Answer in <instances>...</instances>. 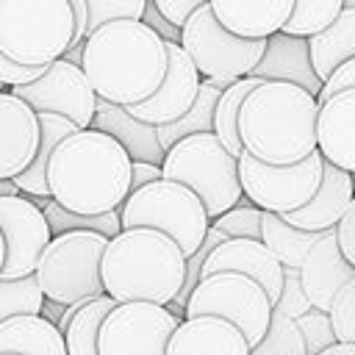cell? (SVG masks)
Segmentation results:
<instances>
[{
    "label": "cell",
    "mask_w": 355,
    "mask_h": 355,
    "mask_svg": "<svg viewBox=\"0 0 355 355\" xmlns=\"http://www.w3.org/2000/svg\"><path fill=\"white\" fill-rule=\"evenodd\" d=\"M161 175L194 189L211 219L244 197L236 155L216 139L214 130L189 133L169 144L164 150Z\"/></svg>",
    "instance_id": "5b68a950"
},
{
    "label": "cell",
    "mask_w": 355,
    "mask_h": 355,
    "mask_svg": "<svg viewBox=\"0 0 355 355\" xmlns=\"http://www.w3.org/2000/svg\"><path fill=\"white\" fill-rule=\"evenodd\" d=\"M183 352H222V355H250V344L241 330L216 313L183 316L166 341V355Z\"/></svg>",
    "instance_id": "ffe728a7"
},
{
    "label": "cell",
    "mask_w": 355,
    "mask_h": 355,
    "mask_svg": "<svg viewBox=\"0 0 355 355\" xmlns=\"http://www.w3.org/2000/svg\"><path fill=\"white\" fill-rule=\"evenodd\" d=\"M322 153L311 150L302 161L294 164H263L250 153L236 158L241 194L255 202L261 211L286 214L305 205L322 180Z\"/></svg>",
    "instance_id": "8fae6325"
},
{
    "label": "cell",
    "mask_w": 355,
    "mask_h": 355,
    "mask_svg": "<svg viewBox=\"0 0 355 355\" xmlns=\"http://www.w3.org/2000/svg\"><path fill=\"white\" fill-rule=\"evenodd\" d=\"M141 11H144V0H86V33L116 17L139 19Z\"/></svg>",
    "instance_id": "74e56055"
},
{
    "label": "cell",
    "mask_w": 355,
    "mask_h": 355,
    "mask_svg": "<svg viewBox=\"0 0 355 355\" xmlns=\"http://www.w3.org/2000/svg\"><path fill=\"white\" fill-rule=\"evenodd\" d=\"M319 355H355V341H344V338H336L333 344H327Z\"/></svg>",
    "instance_id": "7dc6e473"
},
{
    "label": "cell",
    "mask_w": 355,
    "mask_h": 355,
    "mask_svg": "<svg viewBox=\"0 0 355 355\" xmlns=\"http://www.w3.org/2000/svg\"><path fill=\"white\" fill-rule=\"evenodd\" d=\"M338 11H341V0H294L291 14L280 31L294 36H311L322 31L327 22H333Z\"/></svg>",
    "instance_id": "836d02e7"
},
{
    "label": "cell",
    "mask_w": 355,
    "mask_h": 355,
    "mask_svg": "<svg viewBox=\"0 0 355 355\" xmlns=\"http://www.w3.org/2000/svg\"><path fill=\"white\" fill-rule=\"evenodd\" d=\"M319 100L291 80L261 78L239 105V139L244 153L263 164H294L316 150Z\"/></svg>",
    "instance_id": "3957f363"
},
{
    "label": "cell",
    "mask_w": 355,
    "mask_h": 355,
    "mask_svg": "<svg viewBox=\"0 0 355 355\" xmlns=\"http://www.w3.org/2000/svg\"><path fill=\"white\" fill-rule=\"evenodd\" d=\"M316 150L324 161L355 172V86L338 89L319 100Z\"/></svg>",
    "instance_id": "e0dca14e"
},
{
    "label": "cell",
    "mask_w": 355,
    "mask_h": 355,
    "mask_svg": "<svg viewBox=\"0 0 355 355\" xmlns=\"http://www.w3.org/2000/svg\"><path fill=\"white\" fill-rule=\"evenodd\" d=\"M105 241L108 236L83 227L50 236L33 266L42 294L64 305L103 294L100 258Z\"/></svg>",
    "instance_id": "ba28073f"
},
{
    "label": "cell",
    "mask_w": 355,
    "mask_h": 355,
    "mask_svg": "<svg viewBox=\"0 0 355 355\" xmlns=\"http://www.w3.org/2000/svg\"><path fill=\"white\" fill-rule=\"evenodd\" d=\"M347 86H355V55L352 58H344L324 80H322V89L316 92V100H324L327 94L338 92V89H347Z\"/></svg>",
    "instance_id": "b9f144b4"
},
{
    "label": "cell",
    "mask_w": 355,
    "mask_h": 355,
    "mask_svg": "<svg viewBox=\"0 0 355 355\" xmlns=\"http://www.w3.org/2000/svg\"><path fill=\"white\" fill-rule=\"evenodd\" d=\"M300 333H302V341H305V355H319L327 344L336 341V333H333V324H330V316L327 311L322 308H308L302 311L300 316H294Z\"/></svg>",
    "instance_id": "d590c367"
},
{
    "label": "cell",
    "mask_w": 355,
    "mask_h": 355,
    "mask_svg": "<svg viewBox=\"0 0 355 355\" xmlns=\"http://www.w3.org/2000/svg\"><path fill=\"white\" fill-rule=\"evenodd\" d=\"M222 86H214L211 80H200V89H197V97L191 100V105L172 122L166 125H155V133H158V141L161 147L166 150L169 144H175L178 139L189 136V133H202V130H214V105H216V97H219Z\"/></svg>",
    "instance_id": "f546056e"
},
{
    "label": "cell",
    "mask_w": 355,
    "mask_h": 355,
    "mask_svg": "<svg viewBox=\"0 0 355 355\" xmlns=\"http://www.w3.org/2000/svg\"><path fill=\"white\" fill-rule=\"evenodd\" d=\"M61 311H64V302H55V300H50V297H44V300H42V308H39V313H42L44 319H50V322H55V324H58V319H61Z\"/></svg>",
    "instance_id": "bcb514c9"
},
{
    "label": "cell",
    "mask_w": 355,
    "mask_h": 355,
    "mask_svg": "<svg viewBox=\"0 0 355 355\" xmlns=\"http://www.w3.org/2000/svg\"><path fill=\"white\" fill-rule=\"evenodd\" d=\"M261 216L263 211L250 202L247 197H241L236 205H230L227 211L216 214L211 219L214 227H219L225 236H247V239H261Z\"/></svg>",
    "instance_id": "e575fe53"
},
{
    "label": "cell",
    "mask_w": 355,
    "mask_h": 355,
    "mask_svg": "<svg viewBox=\"0 0 355 355\" xmlns=\"http://www.w3.org/2000/svg\"><path fill=\"white\" fill-rule=\"evenodd\" d=\"M92 128L97 130H105L111 133L133 161H150V164H161L164 161V147L158 141V133H155V125L144 122V119H136L125 105L119 103H111V100H103L97 97V105H94V116L89 122Z\"/></svg>",
    "instance_id": "603a6c76"
},
{
    "label": "cell",
    "mask_w": 355,
    "mask_h": 355,
    "mask_svg": "<svg viewBox=\"0 0 355 355\" xmlns=\"http://www.w3.org/2000/svg\"><path fill=\"white\" fill-rule=\"evenodd\" d=\"M208 6L227 31L263 39L283 28L294 0H208Z\"/></svg>",
    "instance_id": "cb8c5ba5"
},
{
    "label": "cell",
    "mask_w": 355,
    "mask_h": 355,
    "mask_svg": "<svg viewBox=\"0 0 355 355\" xmlns=\"http://www.w3.org/2000/svg\"><path fill=\"white\" fill-rule=\"evenodd\" d=\"M333 233H336V244H338L341 255L355 266V194L349 197L344 214L333 225Z\"/></svg>",
    "instance_id": "ab89813d"
},
{
    "label": "cell",
    "mask_w": 355,
    "mask_h": 355,
    "mask_svg": "<svg viewBox=\"0 0 355 355\" xmlns=\"http://www.w3.org/2000/svg\"><path fill=\"white\" fill-rule=\"evenodd\" d=\"M44 67H47V64H17V61H11V58L0 50V86L11 89V86H17V83H28V80H33L36 75H42Z\"/></svg>",
    "instance_id": "60d3db41"
},
{
    "label": "cell",
    "mask_w": 355,
    "mask_h": 355,
    "mask_svg": "<svg viewBox=\"0 0 355 355\" xmlns=\"http://www.w3.org/2000/svg\"><path fill=\"white\" fill-rule=\"evenodd\" d=\"M39 114V147L31 158V164L14 175L11 180L17 183L19 194H28V197H47L50 189H47V158L53 153V147L72 130H78V125L61 114H53V111H36Z\"/></svg>",
    "instance_id": "484cf974"
},
{
    "label": "cell",
    "mask_w": 355,
    "mask_h": 355,
    "mask_svg": "<svg viewBox=\"0 0 355 355\" xmlns=\"http://www.w3.org/2000/svg\"><path fill=\"white\" fill-rule=\"evenodd\" d=\"M178 44L189 53L194 61L197 72L211 80L214 86H227L241 75H252V67L258 64L266 36L252 39V36H239L227 31L211 11L208 3L197 6L180 25V39Z\"/></svg>",
    "instance_id": "9c48e42d"
},
{
    "label": "cell",
    "mask_w": 355,
    "mask_h": 355,
    "mask_svg": "<svg viewBox=\"0 0 355 355\" xmlns=\"http://www.w3.org/2000/svg\"><path fill=\"white\" fill-rule=\"evenodd\" d=\"M308 50H311V64L319 80H324L344 58H352L355 55V6L341 8L333 22L311 33Z\"/></svg>",
    "instance_id": "4316f807"
},
{
    "label": "cell",
    "mask_w": 355,
    "mask_h": 355,
    "mask_svg": "<svg viewBox=\"0 0 355 355\" xmlns=\"http://www.w3.org/2000/svg\"><path fill=\"white\" fill-rule=\"evenodd\" d=\"M258 80H261L258 75H241V78H236L233 83H227V86L219 92L216 105H214V133H216V139H219L236 158L244 153L241 139H239V128H236L239 105H241L244 94H247Z\"/></svg>",
    "instance_id": "4dcf8cb0"
},
{
    "label": "cell",
    "mask_w": 355,
    "mask_h": 355,
    "mask_svg": "<svg viewBox=\"0 0 355 355\" xmlns=\"http://www.w3.org/2000/svg\"><path fill=\"white\" fill-rule=\"evenodd\" d=\"M42 300L44 294L33 272L22 277H0V322L14 313H39Z\"/></svg>",
    "instance_id": "d6a6232c"
},
{
    "label": "cell",
    "mask_w": 355,
    "mask_h": 355,
    "mask_svg": "<svg viewBox=\"0 0 355 355\" xmlns=\"http://www.w3.org/2000/svg\"><path fill=\"white\" fill-rule=\"evenodd\" d=\"M17 97H22L33 111H53L67 119H72L78 128H89L97 105V94L89 86L80 64H72L67 58H53L42 75H36L28 83L11 86Z\"/></svg>",
    "instance_id": "4fadbf2b"
},
{
    "label": "cell",
    "mask_w": 355,
    "mask_h": 355,
    "mask_svg": "<svg viewBox=\"0 0 355 355\" xmlns=\"http://www.w3.org/2000/svg\"><path fill=\"white\" fill-rule=\"evenodd\" d=\"M250 355H305V341L294 316H286L272 308L269 324L258 344L250 349Z\"/></svg>",
    "instance_id": "1f68e13d"
},
{
    "label": "cell",
    "mask_w": 355,
    "mask_h": 355,
    "mask_svg": "<svg viewBox=\"0 0 355 355\" xmlns=\"http://www.w3.org/2000/svg\"><path fill=\"white\" fill-rule=\"evenodd\" d=\"M200 80H202V75L197 72L189 53L178 42H166V72H164L158 89L150 97L130 103L125 108L136 119H144L150 125H166V122L178 119L191 105V100L197 97V89H200Z\"/></svg>",
    "instance_id": "9a60e30c"
},
{
    "label": "cell",
    "mask_w": 355,
    "mask_h": 355,
    "mask_svg": "<svg viewBox=\"0 0 355 355\" xmlns=\"http://www.w3.org/2000/svg\"><path fill=\"white\" fill-rule=\"evenodd\" d=\"M72 33L69 0H0V50L17 64H50Z\"/></svg>",
    "instance_id": "8992f818"
},
{
    "label": "cell",
    "mask_w": 355,
    "mask_h": 355,
    "mask_svg": "<svg viewBox=\"0 0 355 355\" xmlns=\"http://www.w3.org/2000/svg\"><path fill=\"white\" fill-rule=\"evenodd\" d=\"M39 147V114L11 89H0V178L19 175Z\"/></svg>",
    "instance_id": "d6986e66"
},
{
    "label": "cell",
    "mask_w": 355,
    "mask_h": 355,
    "mask_svg": "<svg viewBox=\"0 0 355 355\" xmlns=\"http://www.w3.org/2000/svg\"><path fill=\"white\" fill-rule=\"evenodd\" d=\"M0 352L67 355L64 333L42 313H14L0 322Z\"/></svg>",
    "instance_id": "d4e9b609"
},
{
    "label": "cell",
    "mask_w": 355,
    "mask_h": 355,
    "mask_svg": "<svg viewBox=\"0 0 355 355\" xmlns=\"http://www.w3.org/2000/svg\"><path fill=\"white\" fill-rule=\"evenodd\" d=\"M186 255L172 236L158 227L133 225L114 233L100 258L103 291L116 302L150 300L166 305L183 283Z\"/></svg>",
    "instance_id": "277c9868"
},
{
    "label": "cell",
    "mask_w": 355,
    "mask_h": 355,
    "mask_svg": "<svg viewBox=\"0 0 355 355\" xmlns=\"http://www.w3.org/2000/svg\"><path fill=\"white\" fill-rule=\"evenodd\" d=\"M141 22H147L161 39H166V42H178L180 39V28L178 25H172L158 8H155V3L153 0H144V11H141V17H139Z\"/></svg>",
    "instance_id": "7bdbcfd3"
},
{
    "label": "cell",
    "mask_w": 355,
    "mask_h": 355,
    "mask_svg": "<svg viewBox=\"0 0 355 355\" xmlns=\"http://www.w3.org/2000/svg\"><path fill=\"white\" fill-rule=\"evenodd\" d=\"M155 3V8L172 22V25H183V19L197 8V6H202V3H208V0H153Z\"/></svg>",
    "instance_id": "ee69618b"
},
{
    "label": "cell",
    "mask_w": 355,
    "mask_h": 355,
    "mask_svg": "<svg viewBox=\"0 0 355 355\" xmlns=\"http://www.w3.org/2000/svg\"><path fill=\"white\" fill-rule=\"evenodd\" d=\"M161 178V164H150V161H133L130 158V191Z\"/></svg>",
    "instance_id": "f6af8a7d"
},
{
    "label": "cell",
    "mask_w": 355,
    "mask_h": 355,
    "mask_svg": "<svg viewBox=\"0 0 355 355\" xmlns=\"http://www.w3.org/2000/svg\"><path fill=\"white\" fill-rule=\"evenodd\" d=\"M180 319L161 302H114L97 330V355H166V341Z\"/></svg>",
    "instance_id": "7c38bea8"
},
{
    "label": "cell",
    "mask_w": 355,
    "mask_h": 355,
    "mask_svg": "<svg viewBox=\"0 0 355 355\" xmlns=\"http://www.w3.org/2000/svg\"><path fill=\"white\" fill-rule=\"evenodd\" d=\"M119 222L122 227H133V225L158 227L178 241L183 255H189L202 241L211 216L194 189L161 175L128 191V197L119 205Z\"/></svg>",
    "instance_id": "52a82bcc"
},
{
    "label": "cell",
    "mask_w": 355,
    "mask_h": 355,
    "mask_svg": "<svg viewBox=\"0 0 355 355\" xmlns=\"http://www.w3.org/2000/svg\"><path fill=\"white\" fill-rule=\"evenodd\" d=\"M352 175L330 161L322 164V180H319V189L313 191V197L294 208V211H286L280 214L286 222L297 225V227H305V230H330L338 216L344 214L349 197H352Z\"/></svg>",
    "instance_id": "7402d4cb"
},
{
    "label": "cell",
    "mask_w": 355,
    "mask_h": 355,
    "mask_svg": "<svg viewBox=\"0 0 355 355\" xmlns=\"http://www.w3.org/2000/svg\"><path fill=\"white\" fill-rule=\"evenodd\" d=\"M219 269H233V272L252 277L255 283H261V288L266 291V297L275 305L280 286H283V263L275 258V252L261 239H247V236L222 239L202 261L200 277L219 272Z\"/></svg>",
    "instance_id": "2e32d148"
},
{
    "label": "cell",
    "mask_w": 355,
    "mask_h": 355,
    "mask_svg": "<svg viewBox=\"0 0 355 355\" xmlns=\"http://www.w3.org/2000/svg\"><path fill=\"white\" fill-rule=\"evenodd\" d=\"M194 313L225 316L241 330V336L252 349L269 324L272 300L266 297L261 283H255L252 277L233 269H219V272L202 275L191 288L183 305V316H194Z\"/></svg>",
    "instance_id": "30bf717a"
},
{
    "label": "cell",
    "mask_w": 355,
    "mask_h": 355,
    "mask_svg": "<svg viewBox=\"0 0 355 355\" xmlns=\"http://www.w3.org/2000/svg\"><path fill=\"white\" fill-rule=\"evenodd\" d=\"M252 75L266 78V80H291L308 89L311 94L322 89V80L311 64L308 36H294L286 31H275L266 36V47L258 64L252 67Z\"/></svg>",
    "instance_id": "44dd1931"
},
{
    "label": "cell",
    "mask_w": 355,
    "mask_h": 355,
    "mask_svg": "<svg viewBox=\"0 0 355 355\" xmlns=\"http://www.w3.org/2000/svg\"><path fill=\"white\" fill-rule=\"evenodd\" d=\"M114 297L111 294H94L80 300V305L75 308V313L69 316L64 333V344H67V355H97V330L103 316L114 308Z\"/></svg>",
    "instance_id": "83f0119b"
},
{
    "label": "cell",
    "mask_w": 355,
    "mask_h": 355,
    "mask_svg": "<svg viewBox=\"0 0 355 355\" xmlns=\"http://www.w3.org/2000/svg\"><path fill=\"white\" fill-rule=\"evenodd\" d=\"M0 233L6 241V258L0 277L31 275L44 244L50 241V227L42 205L28 194H0Z\"/></svg>",
    "instance_id": "5bb4252c"
},
{
    "label": "cell",
    "mask_w": 355,
    "mask_h": 355,
    "mask_svg": "<svg viewBox=\"0 0 355 355\" xmlns=\"http://www.w3.org/2000/svg\"><path fill=\"white\" fill-rule=\"evenodd\" d=\"M352 175V191H355V172H349Z\"/></svg>",
    "instance_id": "681fc988"
},
{
    "label": "cell",
    "mask_w": 355,
    "mask_h": 355,
    "mask_svg": "<svg viewBox=\"0 0 355 355\" xmlns=\"http://www.w3.org/2000/svg\"><path fill=\"white\" fill-rule=\"evenodd\" d=\"M3 258H6V241H3V233H0V269H3Z\"/></svg>",
    "instance_id": "c3c4849f"
},
{
    "label": "cell",
    "mask_w": 355,
    "mask_h": 355,
    "mask_svg": "<svg viewBox=\"0 0 355 355\" xmlns=\"http://www.w3.org/2000/svg\"><path fill=\"white\" fill-rule=\"evenodd\" d=\"M275 311L286 313V316H300L302 311L311 308L302 286H300V275H297V266H283V286H280V294L272 305Z\"/></svg>",
    "instance_id": "f35d334b"
},
{
    "label": "cell",
    "mask_w": 355,
    "mask_h": 355,
    "mask_svg": "<svg viewBox=\"0 0 355 355\" xmlns=\"http://www.w3.org/2000/svg\"><path fill=\"white\" fill-rule=\"evenodd\" d=\"M327 316H330V324H333L336 338L355 341V275L347 283L338 286V291L330 300Z\"/></svg>",
    "instance_id": "8d00e7d4"
},
{
    "label": "cell",
    "mask_w": 355,
    "mask_h": 355,
    "mask_svg": "<svg viewBox=\"0 0 355 355\" xmlns=\"http://www.w3.org/2000/svg\"><path fill=\"white\" fill-rule=\"evenodd\" d=\"M0 89H6V86H0Z\"/></svg>",
    "instance_id": "f907efd6"
},
{
    "label": "cell",
    "mask_w": 355,
    "mask_h": 355,
    "mask_svg": "<svg viewBox=\"0 0 355 355\" xmlns=\"http://www.w3.org/2000/svg\"><path fill=\"white\" fill-rule=\"evenodd\" d=\"M50 197L67 211L103 214L119 208L130 191V155L105 130L78 128L47 158Z\"/></svg>",
    "instance_id": "7a4b0ae2"
},
{
    "label": "cell",
    "mask_w": 355,
    "mask_h": 355,
    "mask_svg": "<svg viewBox=\"0 0 355 355\" xmlns=\"http://www.w3.org/2000/svg\"><path fill=\"white\" fill-rule=\"evenodd\" d=\"M316 239H319V230L297 227L275 211H263L261 216V241L275 252V258L283 266H300L302 255Z\"/></svg>",
    "instance_id": "f1b7e54d"
},
{
    "label": "cell",
    "mask_w": 355,
    "mask_h": 355,
    "mask_svg": "<svg viewBox=\"0 0 355 355\" xmlns=\"http://www.w3.org/2000/svg\"><path fill=\"white\" fill-rule=\"evenodd\" d=\"M297 275H300V286H302L308 302L313 308L327 311L338 286L355 275V266L341 255V250L336 244L333 227L322 230L319 239L308 247V252L302 255V261L297 266Z\"/></svg>",
    "instance_id": "ac0fdd59"
},
{
    "label": "cell",
    "mask_w": 355,
    "mask_h": 355,
    "mask_svg": "<svg viewBox=\"0 0 355 355\" xmlns=\"http://www.w3.org/2000/svg\"><path fill=\"white\" fill-rule=\"evenodd\" d=\"M80 69L97 97L130 105L158 89L166 72V42L147 22L116 17L83 36Z\"/></svg>",
    "instance_id": "6da1fadb"
}]
</instances>
